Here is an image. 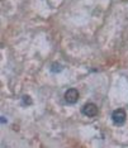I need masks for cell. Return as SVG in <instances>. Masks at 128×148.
Masks as SVG:
<instances>
[{"instance_id":"obj_4","label":"cell","mask_w":128,"mask_h":148,"mask_svg":"<svg viewBox=\"0 0 128 148\" xmlns=\"http://www.w3.org/2000/svg\"><path fill=\"white\" fill-rule=\"evenodd\" d=\"M62 69H63V67L61 66V65H60V63H53V65L51 66V71L52 72H60V71H62Z\"/></svg>"},{"instance_id":"obj_3","label":"cell","mask_w":128,"mask_h":148,"mask_svg":"<svg viewBox=\"0 0 128 148\" xmlns=\"http://www.w3.org/2000/svg\"><path fill=\"white\" fill-rule=\"evenodd\" d=\"M79 96H80V94L76 89H69L65 92V101L69 104H75L79 100Z\"/></svg>"},{"instance_id":"obj_1","label":"cell","mask_w":128,"mask_h":148,"mask_svg":"<svg viewBox=\"0 0 128 148\" xmlns=\"http://www.w3.org/2000/svg\"><path fill=\"white\" fill-rule=\"evenodd\" d=\"M127 119V114L123 109H116L112 113V120L116 125H122Z\"/></svg>"},{"instance_id":"obj_5","label":"cell","mask_w":128,"mask_h":148,"mask_svg":"<svg viewBox=\"0 0 128 148\" xmlns=\"http://www.w3.org/2000/svg\"><path fill=\"white\" fill-rule=\"evenodd\" d=\"M23 104H25V105H31V104H32L31 96H28V95H24V96H23Z\"/></svg>"},{"instance_id":"obj_2","label":"cell","mask_w":128,"mask_h":148,"mask_svg":"<svg viewBox=\"0 0 128 148\" xmlns=\"http://www.w3.org/2000/svg\"><path fill=\"white\" fill-rule=\"evenodd\" d=\"M81 113L89 118H93V116L98 115V106L93 103H87L81 108Z\"/></svg>"},{"instance_id":"obj_6","label":"cell","mask_w":128,"mask_h":148,"mask_svg":"<svg viewBox=\"0 0 128 148\" xmlns=\"http://www.w3.org/2000/svg\"><path fill=\"white\" fill-rule=\"evenodd\" d=\"M1 123H6V119L4 116H1Z\"/></svg>"}]
</instances>
